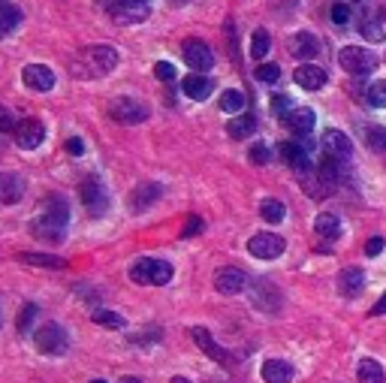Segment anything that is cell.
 Here are the masks:
<instances>
[{
	"instance_id": "obj_46",
	"label": "cell",
	"mask_w": 386,
	"mask_h": 383,
	"mask_svg": "<svg viewBox=\"0 0 386 383\" xmlns=\"http://www.w3.org/2000/svg\"><path fill=\"white\" fill-rule=\"evenodd\" d=\"M383 239L380 235H374V239H369V244H365V253H369V257H378V253H383Z\"/></svg>"
},
{
	"instance_id": "obj_30",
	"label": "cell",
	"mask_w": 386,
	"mask_h": 383,
	"mask_svg": "<svg viewBox=\"0 0 386 383\" xmlns=\"http://www.w3.org/2000/svg\"><path fill=\"white\" fill-rule=\"evenodd\" d=\"M220 109H224L226 115H238L245 109V94L242 91H236V88H229L220 94Z\"/></svg>"
},
{
	"instance_id": "obj_33",
	"label": "cell",
	"mask_w": 386,
	"mask_h": 383,
	"mask_svg": "<svg viewBox=\"0 0 386 383\" xmlns=\"http://www.w3.org/2000/svg\"><path fill=\"white\" fill-rule=\"evenodd\" d=\"M269 49H272V36H269V31H254V36H251V54L256 61H263L265 54H269Z\"/></svg>"
},
{
	"instance_id": "obj_4",
	"label": "cell",
	"mask_w": 386,
	"mask_h": 383,
	"mask_svg": "<svg viewBox=\"0 0 386 383\" xmlns=\"http://www.w3.org/2000/svg\"><path fill=\"white\" fill-rule=\"evenodd\" d=\"M338 63H341L344 72L362 79L378 67V54H374L371 49H362V45H344V49L338 52Z\"/></svg>"
},
{
	"instance_id": "obj_5",
	"label": "cell",
	"mask_w": 386,
	"mask_h": 383,
	"mask_svg": "<svg viewBox=\"0 0 386 383\" xmlns=\"http://www.w3.org/2000/svg\"><path fill=\"white\" fill-rule=\"evenodd\" d=\"M33 344L40 353H49V357H58V353L67 350V332H63L61 323H45L36 329Z\"/></svg>"
},
{
	"instance_id": "obj_42",
	"label": "cell",
	"mask_w": 386,
	"mask_h": 383,
	"mask_svg": "<svg viewBox=\"0 0 386 383\" xmlns=\"http://www.w3.org/2000/svg\"><path fill=\"white\" fill-rule=\"evenodd\" d=\"M154 76H157L160 81H172V79H176V67L167 63V61H157V63H154Z\"/></svg>"
},
{
	"instance_id": "obj_38",
	"label": "cell",
	"mask_w": 386,
	"mask_h": 383,
	"mask_svg": "<svg viewBox=\"0 0 386 383\" xmlns=\"http://www.w3.org/2000/svg\"><path fill=\"white\" fill-rule=\"evenodd\" d=\"M33 320H36V305L33 302L22 305V311H18V332H27L33 326Z\"/></svg>"
},
{
	"instance_id": "obj_1",
	"label": "cell",
	"mask_w": 386,
	"mask_h": 383,
	"mask_svg": "<svg viewBox=\"0 0 386 383\" xmlns=\"http://www.w3.org/2000/svg\"><path fill=\"white\" fill-rule=\"evenodd\" d=\"M67 217H70V208L63 199L58 196H52V199H45L43 208L36 212L33 217V235L40 242H52V244H58L63 239V233H67Z\"/></svg>"
},
{
	"instance_id": "obj_36",
	"label": "cell",
	"mask_w": 386,
	"mask_h": 383,
	"mask_svg": "<svg viewBox=\"0 0 386 383\" xmlns=\"http://www.w3.org/2000/svg\"><path fill=\"white\" fill-rule=\"evenodd\" d=\"M365 97H369V106L374 109H386V79L374 81V85L365 91Z\"/></svg>"
},
{
	"instance_id": "obj_29",
	"label": "cell",
	"mask_w": 386,
	"mask_h": 383,
	"mask_svg": "<svg viewBox=\"0 0 386 383\" xmlns=\"http://www.w3.org/2000/svg\"><path fill=\"white\" fill-rule=\"evenodd\" d=\"M356 375H360V383H386V375H383L380 362H374L369 357L360 362V371H356Z\"/></svg>"
},
{
	"instance_id": "obj_34",
	"label": "cell",
	"mask_w": 386,
	"mask_h": 383,
	"mask_svg": "<svg viewBox=\"0 0 386 383\" xmlns=\"http://www.w3.org/2000/svg\"><path fill=\"white\" fill-rule=\"evenodd\" d=\"M260 214H263V221H269V224H281L284 217H287V208H284V203H278V199H265L260 205Z\"/></svg>"
},
{
	"instance_id": "obj_15",
	"label": "cell",
	"mask_w": 386,
	"mask_h": 383,
	"mask_svg": "<svg viewBox=\"0 0 386 383\" xmlns=\"http://www.w3.org/2000/svg\"><path fill=\"white\" fill-rule=\"evenodd\" d=\"M290 54H293V58H299V61L317 58V54H320V40L314 33H308V31L293 33L290 36Z\"/></svg>"
},
{
	"instance_id": "obj_32",
	"label": "cell",
	"mask_w": 386,
	"mask_h": 383,
	"mask_svg": "<svg viewBox=\"0 0 386 383\" xmlns=\"http://www.w3.org/2000/svg\"><path fill=\"white\" fill-rule=\"evenodd\" d=\"M341 175H344V163L323 154V163H320V178H323L326 185H332V181H338Z\"/></svg>"
},
{
	"instance_id": "obj_17",
	"label": "cell",
	"mask_w": 386,
	"mask_h": 383,
	"mask_svg": "<svg viewBox=\"0 0 386 383\" xmlns=\"http://www.w3.org/2000/svg\"><path fill=\"white\" fill-rule=\"evenodd\" d=\"M22 81L33 91H52L54 88V72L49 67H43V63H31V67L22 70Z\"/></svg>"
},
{
	"instance_id": "obj_39",
	"label": "cell",
	"mask_w": 386,
	"mask_h": 383,
	"mask_svg": "<svg viewBox=\"0 0 386 383\" xmlns=\"http://www.w3.org/2000/svg\"><path fill=\"white\" fill-rule=\"evenodd\" d=\"M360 31H362L365 40H371V42H380L383 40V27L378 22H371V18H365V22L360 24Z\"/></svg>"
},
{
	"instance_id": "obj_52",
	"label": "cell",
	"mask_w": 386,
	"mask_h": 383,
	"mask_svg": "<svg viewBox=\"0 0 386 383\" xmlns=\"http://www.w3.org/2000/svg\"><path fill=\"white\" fill-rule=\"evenodd\" d=\"M0 326H3V308H0Z\"/></svg>"
},
{
	"instance_id": "obj_10",
	"label": "cell",
	"mask_w": 386,
	"mask_h": 383,
	"mask_svg": "<svg viewBox=\"0 0 386 383\" xmlns=\"http://www.w3.org/2000/svg\"><path fill=\"white\" fill-rule=\"evenodd\" d=\"M43 136H45V127L40 118H24L22 124L15 127V142L22 151H33L43 145Z\"/></svg>"
},
{
	"instance_id": "obj_3",
	"label": "cell",
	"mask_w": 386,
	"mask_h": 383,
	"mask_svg": "<svg viewBox=\"0 0 386 383\" xmlns=\"http://www.w3.org/2000/svg\"><path fill=\"white\" fill-rule=\"evenodd\" d=\"M130 278L136 284H151V287H163L172 281V266L163 260H154V257H142L130 266Z\"/></svg>"
},
{
	"instance_id": "obj_11",
	"label": "cell",
	"mask_w": 386,
	"mask_h": 383,
	"mask_svg": "<svg viewBox=\"0 0 386 383\" xmlns=\"http://www.w3.org/2000/svg\"><path fill=\"white\" fill-rule=\"evenodd\" d=\"M109 15H112L118 24H139L151 15V6H148V0H124V3L115 6Z\"/></svg>"
},
{
	"instance_id": "obj_19",
	"label": "cell",
	"mask_w": 386,
	"mask_h": 383,
	"mask_svg": "<svg viewBox=\"0 0 386 383\" xmlns=\"http://www.w3.org/2000/svg\"><path fill=\"white\" fill-rule=\"evenodd\" d=\"M181 91H185L190 100H206L211 91H215V81L208 76H202V72H190V76L181 81Z\"/></svg>"
},
{
	"instance_id": "obj_21",
	"label": "cell",
	"mask_w": 386,
	"mask_h": 383,
	"mask_svg": "<svg viewBox=\"0 0 386 383\" xmlns=\"http://www.w3.org/2000/svg\"><path fill=\"white\" fill-rule=\"evenodd\" d=\"M263 380L265 383H290L293 380V366L284 359H265L263 362Z\"/></svg>"
},
{
	"instance_id": "obj_2",
	"label": "cell",
	"mask_w": 386,
	"mask_h": 383,
	"mask_svg": "<svg viewBox=\"0 0 386 383\" xmlns=\"http://www.w3.org/2000/svg\"><path fill=\"white\" fill-rule=\"evenodd\" d=\"M118 67V52L112 45L100 42V45H88V49L79 52L76 63H72V70L79 72V76H106V72H112Z\"/></svg>"
},
{
	"instance_id": "obj_14",
	"label": "cell",
	"mask_w": 386,
	"mask_h": 383,
	"mask_svg": "<svg viewBox=\"0 0 386 383\" xmlns=\"http://www.w3.org/2000/svg\"><path fill=\"white\" fill-rule=\"evenodd\" d=\"M320 145H323L326 157H335V160H341V163L350 160V139H347L341 130H326L323 139H320Z\"/></svg>"
},
{
	"instance_id": "obj_45",
	"label": "cell",
	"mask_w": 386,
	"mask_h": 383,
	"mask_svg": "<svg viewBox=\"0 0 386 383\" xmlns=\"http://www.w3.org/2000/svg\"><path fill=\"white\" fill-rule=\"evenodd\" d=\"M67 151L72 154V157H82V154H85V142H82L79 136H70V139H67Z\"/></svg>"
},
{
	"instance_id": "obj_25",
	"label": "cell",
	"mask_w": 386,
	"mask_h": 383,
	"mask_svg": "<svg viewBox=\"0 0 386 383\" xmlns=\"http://www.w3.org/2000/svg\"><path fill=\"white\" fill-rule=\"evenodd\" d=\"M160 185H139L133 190V196H130V208L133 212H145V208H148L151 203H157L160 199Z\"/></svg>"
},
{
	"instance_id": "obj_51",
	"label": "cell",
	"mask_w": 386,
	"mask_h": 383,
	"mask_svg": "<svg viewBox=\"0 0 386 383\" xmlns=\"http://www.w3.org/2000/svg\"><path fill=\"white\" fill-rule=\"evenodd\" d=\"M172 383H190L187 377H172Z\"/></svg>"
},
{
	"instance_id": "obj_12",
	"label": "cell",
	"mask_w": 386,
	"mask_h": 383,
	"mask_svg": "<svg viewBox=\"0 0 386 383\" xmlns=\"http://www.w3.org/2000/svg\"><path fill=\"white\" fill-rule=\"evenodd\" d=\"M190 335H193V341H196L199 347L206 350V353H208V357L215 359V362H220V366H226V368L233 366V353L220 347V344H217V341L208 335V329H202V326H193V329H190Z\"/></svg>"
},
{
	"instance_id": "obj_24",
	"label": "cell",
	"mask_w": 386,
	"mask_h": 383,
	"mask_svg": "<svg viewBox=\"0 0 386 383\" xmlns=\"http://www.w3.org/2000/svg\"><path fill=\"white\" fill-rule=\"evenodd\" d=\"M314 233L320 235V239H326V242L338 239V235H341V221H338V214H332V212L317 214L314 217Z\"/></svg>"
},
{
	"instance_id": "obj_18",
	"label": "cell",
	"mask_w": 386,
	"mask_h": 383,
	"mask_svg": "<svg viewBox=\"0 0 386 383\" xmlns=\"http://www.w3.org/2000/svg\"><path fill=\"white\" fill-rule=\"evenodd\" d=\"M293 79H296V85L305 88V91H320L326 85V70L314 67V63H299L296 72H293Z\"/></svg>"
},
{
	"instance_id": "obj_13",
	"label": "cell",
	"mask_w": 386,
	"mask_h": 383,
	"mask_svg": "<svg viewBox=\"0 0 386 383\" xmlns=\"http://www.w3.org/2000/svg\"><path fill=\"white\" fill-rule=\"evenodd\" d=\"M247 284V278H245V272L242 269H236V266H224L215 275V287H217V293H224V296H236V293H242Z\"/></svg>"
},
{
	"instance_id": "obj_37",
	"label": "cell",
	"mask_w": 386,
	"mask_h": 383,
	"mask_svg": "<svg viewBox=\"0 0 386 383\" xmlns=\"http://www.w3.org/2000/svg\"><path fill=\"white\" fill-rule=\"evenodd\" d=\"M254 76L260 81H265V85H272V81L281 79V67H278V63H260V67L254 70Z\"/></svg>"
},
{
	"instance_id": "obj_50",
	"label": "cell",
	"mask_w": 386,
	"mask_h": 383,
	"mask_svg": "<svg viewBox=\"0 0 386 383\" xmlns=\"http://www.w3.org/2000/svg\"><path fill=\"white\" fill-rule=\"evenodd\" d=\"M121 383H142L139 377H121Z\"/></svg>"
},
{
	"instance_id": "obj_49",
	"label": "cell",
	"mask_w": 386,
	"mask_h": 383,
	"mask_svg": "<svg viewBox=\"0 0 386 383\" xmlns=\"http://www.w3.org/2000/svg\"><path fill=\"white\" fill-rule=\"evenodd\" d=\"M97 3H100V6H103V9H106V13H112V9H115V6H121V3H124V0H97Z\"/></svg>"
},
{
	"instance_id": "obj_53",
	"label": "cell",
	"mask_w": 386,
	"mask_h": 383,
	"mask_svg": "<svg viewBox=\"0 0 386 383\" xmlns=\"http://www.w3.org/2000/svg\"><path fill=\"white\" fill-rule=\"evenodd\" d=\"M91 383H106V380H91Z\"/></svg>"
},
{
	"instance_id": "obj_44",
	"label": "cell",
	"mask_w": 386,
	"mask_h": 383,
	"mask_svg": "<svg viewBox=\"0 0 386 383\" xmlns=\"http://www.w3.org/2000/svg\"><path fill=\"white\" fill-rule=\"evenodd\" d=\"M196 233H202V221H199L196 214H190L187 224H185V230H181V239H190V235H196Z\"/></svg>"
},
{
	"instance_id": "obj_7",
	"label": "cell",
	"mask_w": 386,
	"mask_h": 383,
	"mask_svg": "<svg viewBox=\"0 0 386 383\" xmlns=\"http://www.w3.org/2000/svg\"><path fill=\"white\" fill-rule=\"evenodd\" d=\"M79 196H82V203H85L88 208V214H103L106 208H109V196H106V187L100 185L97 178H85L82 181V187H79Z\"/></svg>"
},
{
	"instance_id": "obj_40",
	"label": "cell",
	"mask_w": 386,
	"mask_h": 383,
	"mask_svg": "<svg viewBox=\"0 0 386 383\" xmlns=\"http://www.w3.org/2000/svg\"><path fill=\"white\" fill-rule=\"evenodd\" d=\"M272 112H275V115H281V118H287V115L293 112L290 97H287V94H275V97H272Z\"/></svg>"
},
{
	"instance_id": "obj_54",
	"label": "cell",
	"mask_w": 386,
	"mask_h": 383,
	"mask_svg": "<svg viewBox=\"0 0 386 383\" xmlns=\"http://www.w3.org/2000/svg\"><path fill=\"white\" fill-rule=\"evenodd\" d=\"M356 3H362V0H356Z\"/></svg>"
},
{
	"instance_id": "obj_22",
	"label": "cell",
	"mask_w": 386,
	"mask_h": 383,
	"mask_svg": "<svg viewBox=\"0 0 386 383\" xmlns=\"http://www.w3.org/2000/svg\"><path fill=\"white\" fill-rule=\"evenodd\" d=\"M365 287V275L362 269H344L341 275H338V290H341V296H360Z\"/></svg>"
},
{
	"instance_id": "obj_20",
	"label": "cell",
	"mask_w": 386,
	"mask_h": 383,
	"mask_svg": "<svg viewBox=\"0 0 386 383\" xmlns=\"http://www.w3.org/2000/svg\"><path fill=\"white\" fill-rule=\"evenodd\" d=\"M314 112L311 109H293V112L284 118V124L290 127V133H296V136H308L311 130H314Z\"/></svg>"
},
{
	"instance_id": "obj_8",
	"label": "cell",
	"mask_w": 386,
	"mask_h": 383,
	"mask_svg": "<svg viewBox=\"0 0 386 383\" xmlns=\"http://www.w3.org/2000/svg\"><path fill=\"white\" fill-rule=\"evenodd\" d=\"M181 54H185L187 67L193 72H206V70H211V63H215V52H211L202 40H185V45H181Z\"/></svg>"
},
{
	"instance_id": "obj_27",
	"label": "cell",
	"mask_w": 386,
	"mask_h": 383,
	"mask_svg": "<svg viewBox=\"0 0 386 383\" xmlns=\"http://www.w3.org/2000/svg\"><path fill=\"white\" fill-rule=\"evenodd\" d=\"M18 24H22V9L6 3V0H0V36L13 33Z\"/></svg>"
},
{
	"instance_id": "obj_9",
	"label": "cell",
	"mask_w": 386,
	"mask_h": 383,
	"mask_svg": "<svg viewBox=\"0 0 386 383\" xmlns=\"http://www.w3.org/2000/svg\"><path fill=\"white\" fill-rule=\"evenodd\" d=\"M284 248H287V244H284V239L275 233H256L254 239L247 242V251H251L256 260H275L284 253Z\"/></svg>"
},
{
	"instance_id": "obj_48",
	"label": "cell",
	"mask_w": 386,
	"mask_h": 383,
	"mask_svg": "<svg viewBox=\"0 0 386 383\" xmlns=\"http://www.w3.org/2000/svg\"><path fill=\"white\" fill-rule=\"evenodd\" d=\"M371 314L378 317V314H386V293L380 296V302H374V308H371Z\"/></svg>"
},
{
	"instance_id": "obj_16",
	"label": "cell",
	"mask_w": 386,
	"mask_h": 383,
	"mask_svg": "<svg viewBox=\"0 0 386 383\" xmlns=\"http://www.w3.org/2000/svg\"><path fill=\"white\" fill-rule=\"evenodd\" d=\"M281 157L290 163V169H296L302 178L311 172V160H308V145H299V142H284L281 145Z\"/></svg>"
},
{
	"instance_id": "obj_31",
	"label": "cell",
	"mask_w": 386,
	"mask_h": 383,
	"mask_svg": "<svg viewBox=\"0 0 386 383\" xmlns=\"http://www.w3.org/2000/svg\"><path fill=\"white\" fill-rule=\"evenodd\" d=\"M91 320L97 326H106V329H124V317L115 314V311H106V308H94V314H91Z\"/></svg>"
},
{
	"instance_id": "obj_41",
	"label": "cell",
	"mask_w": 386,
	"mask_h": 383,
	"mask_svg": "<svg viewBox=\"0 0 386 383\" xmlns=\"http://www.w3.org/2000/svg\"><path fill=\"white\" fill-rule=\"evenodd\" d=\"M272 160V148L265 142H256V145H251V163H269Z\"/></svg>"
},
{
	"instance_id": "obj_26",
	"label": "cell",
	"mask_w": 386,
	"mask_h": 383,
	"mask_svg": "<svg viewBox=\"0 0 386 383\" xmlns=\"http://www.w3.org/2000/svg\"><path fill=\"white\" fill-rule=\"evenodd\" d=\"M18 263L24 266H36V269H63L67 260L54 257V253H18Z\"/></svg>"
},
{
	"instance_id": "obj_6",
	"label": "cell",
	"mask_w": 386,
	"mask_h": 383,
	"mask_svg": "<svg viewBox=\"0 0 386 383\" xmlns=\"http://www.w3.org/2000/svg\"><path fill=\"white\" fill-rule=\"evenodd\" d=\"M109 115H112V121H118V124H142L145 118H148V109L133 97H118L115 103L109 106Z\"/></svg>"
},
{
	"instance_id": "obj_35",
	"label": "cell",
	"mask_w": 386,
	"mask_h": 383,
	"mask_svg": "<svg viewBox=\"0 0 386 383\" xmlns=\"http://www.w3.org/2000/svg\"><path fill=\"white\" fill-rule=\"evenodd\" d=\"M365 142H369L371 151L386 154V130L383 127H369V130H365Z\"/></svg>"
},
{
	"instance_id": "obj_23",
	"label": "cell",
	"mask_w": 386,
	"mask_h": 383,
	"mask_svg": "<svg viewBox=\"0 0 386 383\" xmlns=\"http://www.w3.org/2000/svg\"><path fill=\"white\" fill-rule=\"evenodd\" d=\"M24 194V181L18 178V175H9V172H3L0 175V203H6V205H13L18 203Z\"/></svg>"
},
{
	"instance_id": "obj_43",
	"label": "cell",
	"mask_w": 386,
	"mask_h": 383,
	"mask_svg": "<svg viewBox=\"0 0 386 383\" xmlns=\"http://www.w3.org/2000/svg\"><path fill=\"white\" fill-rule=\"evenodd\" d=\"M332 22L335 24H347V22H350V6H347V3H335L332 6Z\"/></svg>"
},
{
	"instance_id": "obj_28",
	"label": "cell",
	"mask_w": 386,
	"mask_h": 383,
	"mask_svg": "<svg viewBox=\"0 0 386 383\" xmlns=\"http://www.w3.org/2000/svg\"><path fill=\"white\" fill-rule=\"evenodd\" d=\"M256 130V118L254 115H236L233 121L226 124V133L233 136V139H247Z\"/></svg>"
},
{
	"instance_id": "obj_47",
	"label": "cell",
	"mask_w": 386,
	"mask_h": 383,
	"mask_svg": "<svg viewBox=\"0 0 386 383\" xmlns=\"http://www.w3.org/2000/svg\"><path fill=\"white\" fill-rule=\"evenodd\" d=\"M9 130H15V121H13V115L0 106V133H9Z\"/></svg>"
}]
</instances>
